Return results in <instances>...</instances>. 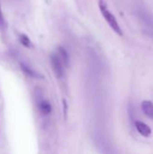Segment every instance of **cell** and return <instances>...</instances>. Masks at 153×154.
<instances>
[{
    "label": "cell",
    "instance_id": "6da1fadb",
    "mask_svg": "<svg viewBox=\"0 0 153 154\" xmlns=\"http://www.w3.org/2000/svg\"><path fill=\"white\" fill-rule=\"evenodd\" d=\"M98 6H99V10L102 14V15L104 16L105 20L106 21V23H108V25L111 27V29L119 36H123V31L122 28L116 19V17L114 15V14L110 11V9L108 8L106 3L104 0H99L98 2Z\"/></svg>",
    "mask_w": 153,
    "mask_h": 154
},
{
    "label": "cell",
    "instance_id": "7a4b0ae2",
    "mask_svg": "<svg viewBox=\"0 0 153 154\" xmlns=\"http://www.w3.org/2000/svg\"><path fill=\"white\" fill-rule=\"evenodd\" d=\"M50 63H51V66H52V69H53V71H54L55 75L58 78L63 77L66 66L63 63V61L61 60V59L59 57L57 52H54L50 56Z\"/></svg>",
    "mask_w": 153,
    "mask_h": 154
},
{
    "label": "cell",
    "instance_id": "3957f363",
    "mask_svg": "<svg viewBox=\"0 0 153 154\" xmlns=\"http://www.w3.org/2000/svg\"><path fill=\"white\" fill-rule=\"evenodd\" d=\"M138 14L142 22L145 25V29L148 31V33L153 36V16L151 15L150 13H148L146 10L140 8L138 11Z\"/></svg>",
    "mask_w": 153,
    "mask_h": 154
},
{
    "label": "cell",
    "instance_id": "277c9868",
    "mask_svg": "<svg viewBox=\"0 0 153 154\" xmlns=\"http://www.w3.org/2000/svg\"><path fill=\"white\" fill-rule=\"evenodd\" d=\"M135 128H136L137 132L143 137H149L151 134V127L142 121H136L135 122Z\"/></svg>",
    "mask_w": 153,
    "mask_h": 154
},
{
    "label": "cell",
    "instance_id": "5b68a950",
    "mask_svg": "<svg viewBox=\"0 0 153 154\" xmlns=\"http://www.w3.org/2000/svg\"><path fill=\"white\" fill-rule=\"evenodd\" d=\"M142 109L143 113L153 120V103L151 101L145 100L142 103Z\"/></svg>",
    "mask_w": 153,
    "mask_h": 154
},
{
    "label": "cell",
    "instance_id": "8992f818",
    "mask_svg": "<svg viewBox=\"0 0 153 154\" xmlns=\"http://www.w3.org/2000/svg\"><path fill=\"white\" fill-rule=\"evenodd\" d=\"M39 109L40 112L43 115V116H47L51 112V106L50 104L47 101H41L39 105Z\"/></svg>",
    "mask_w": 153,
    "mask_h": 154
},
{
    "label": "cell",
    "instance_id": "52a82bcc",
    "mask_svg": "<svg viewBox=\"0 0 153 154\" xmlns=\"http://www.w3.org/2000/svg\"><path fill=\"white\" fill-rule=\"evenodd\" d=\"M19 41H20V42H21L23 46H25L26 48H32V46L31 40L29 39V37H28L26 34H23V33L20 34V35H19Z\"/></svg>",
    "mask_w": 153,
    "mask_h": 154
},
{
    "label": "cell",
    "instance_id": "ba28073f",
    "mask_svg": "<svg viewBox=\"0 0 153 154\" xmlns=\"http://www.w3.org/2000/svg\"><path fill=\"white\" fill-rule=\"evenodd\" d=\"M21 67H22V69H23L28 76H31V77H34V76H35V72L32 71L28 66H26V65H24V64H22Z\"/></svg>",
    "mask_w": 153,
    "mask_h": 154
},
{
    "label": "cell",
    "instance_id": "9c48e42d",
    "mask_svg": "<svg viewBox=\"0 0 153 154\" xmlns=\"http://www.w3.org/2000/svg\"><path fill=\"white\" fill-rule=\"evenodd\" d=\"M5 27H6V23H5V20L4 18L3 13L1 10V5H0V29L4 30V29H5Z\"/></svg>",
    "mask_w": 153,
    "mask_h": 154
}]
</instances>
